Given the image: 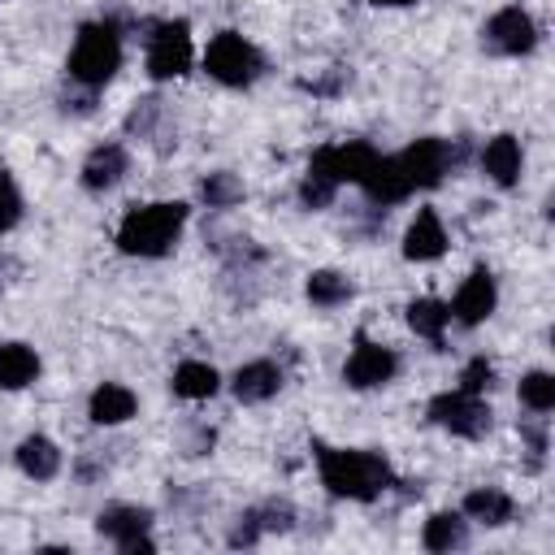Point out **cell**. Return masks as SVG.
I'll return each mask as SVG.
<instances>
[{"instance_id": "6da1fadb", "label": "cell", "mask_w": 555, "mask_h": 555, "mask_svg": "<svg viewBox=\"0 0 555 555\" xmlns=\"http://www.w3.org/2000/svg\"><path fill=\"white\" fill-rule=\"evenodd\" d=\"M317 464H321V481L330 494L338 499H377L390 486V468L377 451H338V447H317Z\"/></svg>"}, {"instance_id": "7a4b0ae2", "label": "cell", "mask_w": 555, "mask_h": 555, "mask_svg": "<svg viewBox=\"0 0 555 555\" xmlns=\"http://www.w3.org/2000/svg\"><path fill=\"white\" fill-rule=\"evenodd\" d=\"M186 225V204H143V208H130L121 230H117V247L126 256H165L173 247V238L182 234Z\"/></svg>"}, {"instance_id": "3957f363", "label": "cell", "mask_w": 555, "mask_h": 555, "mask_svg": "<svg viewBox=\"0 0 555 555\" xmlns=\"http://www.w3.org/2000/svg\"><path fill=\"white\" fill-rule=\"evenodd\" d=\"M121 65V35L113 22H87L69 52V74L82 87H104Z\"/></svg>"}, {"instance_id": "277c9868", "label": "cell", "mask_w": 555, "mask_h": 555, "mask_svg": "<svg viewBox=\"0 0 555 555\" xmlns=\"http://www.w3.org/2000/svg\"><path fill=\"white\" fill-rule=\"evenodd\" d=\"M204 65L217 82L225 87H247L256 74H260V52L238 35V30H221L212 35L208 52H204Z\"/></svg>"}, {"instance_id": "5b68a950", "label": "cell", "mask_w": 555, "mask_h": 555, "mask_svg": "<svg viewBox=\"0 0 555 555\" xmlns=\"http://www.w3.org/2000/svg\"><path fill=\"white\" fill-rule=\"evenodd\" d=\"M429 421L460 434V438H481L490 429V408L481 395H468V390H447V395H434L429 399Z\"/></svg>"}, {"instance_id": "8992f818", "label": "cell", "mask_w": 555, "mask_h": 555, "mask_svg": "<svg viewBox=\"0 0 555 555\" xmlns=\"http://www.w3.org/2000/svg\"><path fill=\"white\" fill-rule=\"evenodd\" d=\"M191 69V30L186 22H160L147 43V74L152 78H178Z\"/></svg>"}, {"instance_id": "52a82bcc", "label": "cell", "mask_w": 555, "mask_h": 555, "mask_svg": "<svg viewBox=\"0 0 555 555\" xmlns=\"http://www.w3.org/2000/svg\"><path fill=\"white\" fill-rule=\"evenodd\" d=\"M373 147L369 143H330V147H317L312 160H308V173L343 186V182H360L364 169L373 165Z\"/></svg>"}, {"instance_id": "ba28073f", "label": "cell", "mask_w": 555, "mask_h": 555, "mask_svg": "<svg viewBox=\"0 0 555 555\" xmlns=\"http://www.w3.org/2000/svg\"><path fill=\"white\" fill-rule=\"evenodd\" d=\"M395 369H399L395 351L382 347V343H369V338L360 334L356 347H351V356H347L343 377H347V386H356V390H373V386H386V382L395 377Z\"/></svg>"}, {"instance_id": "9c48e42d", "label": "cell", "mask_w": 555, "mask_h": 555, "mask_svg": "<svg viewBox=\"0 0 555 555\" xmlns=\"http://www.w3.org/2000/svg\"><path fill=\"white\" fill-rule=\"evenodd\" d=\"M147 525H152V516L143 512V507H108V512H100V520H95V529L104 533V538H113L126 555H152L156 551V542L147 538Z\"/></svg>"}, {"instance_id": "30bf717a", "label": "cell", "mask_w": 555, "mask_h": 555, "mask_svg": "<svg viewBox=\"0 0 555 555\" xmlns=\"http://www.w3.org/2000/svg\"><path fill=\"white\" fill-rule=\"evenodd\" d=\"M486 39H490L499 52L520 56V52H533V43H538V26H533V17H529L520 4H507V9H499V13L490 17Z\"/></svg>"}, {"instance_id": "8fae6325", "label": "cell", "mask_w": 555, "mask_h": 555, "mask_svg": "<svg viewBox=\"0 0 555 555\" xmlns=\"http://www.w3.org/2000/svg\"><path fill=\"white\" fill-rule=\"evenodd\" d=\"M399 165H403V173H408L412 186H438L442 173H447V165H451V147L442 139H416L399 156Z\"/></svg>"}, {"instance_id": "7c38bea8", "label": "cell", "mask_w": 555, "mask_h": 555, "mask_svg": "<svg viewBox=\"0 0 555 555\" xmlns=\"http://www.w3.org/2000/svg\"><path fill=\"white\" fill-rule=\"evenodd\" d=\"M494 299H499V291H494L490 269H473V273L464 278L455 304H451V317H455L460 325H477V321H486V317L494 312Z\"/></svg>"}, {"instance_id": "4fadbf2b", "label": "cell", "mask_w": 555, "mask_h": 555, "mask_svg": "<svg viewBox=\"0 0 555 555\" xmlns=\"http://www.w3.org/2000/svg\"><path fill=\"white\" fill-rule=\"evenodd\" d=\"M360 186H364L369 199H377V204H399V199H408V191H412V182H408L399 156H373V165L364 169Z\"/></svg>"}, {"instance_id": "5bb4252c", "label": "cell", "mask_w": 555, "mask_h": 555, "mask_svg": "<svg viewBox=\"0 0 555 555\" xmlns=\"http://www.w3.org/2000/svg\"><path fill=\"white\" fill-rule=\"evenodd\" d=\"M442 251H447V230H442V221H438L434 208H421L412 217L408 234H403V256L408 260H438Z\"/></svg>"}, {"instance_id": "9a60e30c", "label": "cell", "mask_w": 555, "mask_h": 555, "mask_svg": "<svg viewBox=\"0 0 555 555\" xmlns=\"http://www.w3.org/2000/svg\"><path fill=\"white\" fill-rule=\"evenodd\" d=\"M278 386H282V369L269 364V360H251L234 373V395L243 403H264V399L278 395Z\"/></svg>"}, {"instance_id": "2e32d148", "label": "cell", "mask_w": 555, "mask_h": 555, "mask_svg": "<svg viewBox=\"0 0 555 555\" xmlns=\"http://www.w3.org/2000/svg\"><path fill=\"white\" fill-rule=\"evenodd\" d=\"M17 468H22L26 477H35V481H52L56 468H61V451H56V442L43 438V434L22 438V447H17Z\"/></svg>"}, {"instance_id": "e0dca14e", "label": "cell", "mask_w": 555, "mask_h": 555, "mask_svg": "<svg viewBox=\"0 0 555 555\" xmlns=\"http://www.w3.org/2000/svg\"><path fill=\"white\" fill-rule=\"evenodd\" d=\"M481 165H486V173H490L499 186H512V182L520 178V143H516L512 134H494V139L486 143V152H481Z\"/></svg>"}, {"instance_id": "ac0fdd59", "label": "cell", "mask_w": 555, "mask_h": 555, "mask_svg": "<svg viewBox=\"0 0 555 555\" xmlns=\"http://www.w3.org/2000/svg\"><path fill=\"white\" fill-rule=\"evenodd\" d=\"M39 373V356L26 343H0V390H22L26 382H35Z\"/></svg>"}, {"instance_id": "d6986e66", "label": "cell", "mask_w": 555, "mask_h": 555, "mask_svg": "<svg viewBox=\"0 0 555 555\" xmlns=\"http://www.w3.org/2000/svg\"><path fill=\"white\" fill-rule=\"evenodd\" d=\"M134 416V390L117 386V382H104L95 395H91V421L95 425H121Z\"/></svg>"}, {"instance_id": "ffe728a7", "label": "cell", "mask_w": 555, "mask_h": 555, "mask_svg": "<svg viewBox=\"0 0 555 555\" xmlns=\"http://www.w3.org/2000/svg\"><path fill=\"white\" fill-rule=\"evenodd\" d=\"M121 173H126V152H121L117 143H104V147H95V152L87 156V165H82V182H87L91 191H104V186H113Z\"/></svg>"}, {"instance_id": "44dd1931", "label": "cell", "mask_w": 555, "mask_h": 555, "mask_svg": "<svg viewBox=\"0 0 555 555\" xmlns=\"http://www.w3.org/2000/svg\"><path fill=\"white\" fill-rule=\"evenodd\" d=\"M447 321H451V304H442V299H412L408 304V325L429 343H442Z\"/></svg>"}, {"instance_id": "7402d4cb", "label": "cell", "mask_w": 555, "mask_h": 555, "mask_svg": "<svg viewBox=\"0 0 555 555\" xmlns=\"http://www.w3.org/2000/svg\"><path fill=\"white\" fill-rule=\"evenodd\" d=\"M173 390L182 399H208V395H217V369L212 364H199V360H186L173 373Z\"/></svg>"}, {"instance_id": "603a6c76", "label": "cell", "mask_w": 555, "mask_h": 555, "mask_svg": "<svg viewBox=\"0 0 555 555\" xmlns=\"http://www.w3.org/2000/svg\"><path fill=\"white\" fill-rule=\"evenodd\" d=\"M464 512L481 525H507L512 520V499L503 490H473L464 499Z\"/></svg>"}, {"instance_id": "cb8c5ba5", "label": "cell", "mask_w": 555, "mask_h": 555, "mask_svg": "<svg viewBox=\"0 0 555 555\" xmlns=\"http://www.w3.org/2000/svg\"><path fill=\"white\" fill-rule=\"evenodd\" d=\"M421 542H425L429 551H451V546H464V520H460L455 512H438V516H429V520H425Z\"/></svg>"}, {"instance_id": "d4e9b609", "label": "cell", "mask_w": 555, "mask_h": 555, "mask_svg": "<svg viewBox=\"0 0 555 555\" xmlns=\"http://www.w3.org/2000/svg\"><path fill=\"white\" fill-rule=\"evenodd\" d=\"M308 299L321 304V308L347 304V299H351V282H347L343 273H334V269H321V273L308 278Z\"/></svg>"}, {"instance_id": "484cf974", "label": "cell", "mask_w": 555, "mask_h": 555, "mask_svg": "<svg viewBox=\"0 0 555 555\" xmlns=\"http://www.w3.org/2000/svg\"><path fill=\"white\" fill-rule=\"evenodd\" d=\"M520 403L533 412H551L555 408V377L551 373H529L520 382Z\"/></svg>"}, {"instance_id": "4316f807", "label": "cell", "mask_w": 555, "mask_h": 555, "mask_svg": "<svg viewBox=\"0 0 555 555\" xmlns=\"http://www.w3.org/2000/svg\"><path fill=\"white\" fill-rule=\"evenodd\" d=\"M204 199H208L212 208H225V204L243 199V182H238L234 173H208V178H204Z\"/></svg>"}, {"instance_id": "83f0119b", "label": "cell", "mask_w": 555, "mask_h": 555, "mask_svg": "<svg viewBox=\"0 0 555 555\" xmlns=\"http://www.w3.org/2000/svg\"><path fill=\"white\" fill-rule=\"evenodd\" d=\"M490 382H494V364H490L486 356L468 360V364H464V373H460V390H468V395L490 390Z\"/></svg>"}, {"instance_id": "f1b7e54d", "label": "cell", "mask_w": 555, "mask_h": 555, "mask_svg": "<svg viewBox=\"0 0 555 555\" xmlns=\"http://www.w3.org/2000/svg\"><path fill=\"white\" fill-rule=\"evenodd\" d=\"M334 191H338L334 182H325V178L308 173V178H304V186H299V199H304L308 208H325V204L334 199Z\"/></svg>"}, {"instance_id": "f546056e", "label": "cell", "mask_w": 555, "mask_h": 555, "mask_svg": "<svg viewBox=\"0 0 555 555\" xmlns=\"http://www.w3.org/2000/svg\"><path fill=\"white\" fill-rule=\"evenodd\" d=\"M17 212H22V195H17V186L0 173V230H9V225L17 221Z\"/></svg>"}, {"instance_id": "4dcf8cb0", "label": "cell", "mask_w": 555, "mask_h": 555, "mask_svg": "<svg viewBox=\"0 0 555 555\" xmlns=\"http://www.w3.org/2000/svg\"><path fill=\"white\" fill-rule=\"evenodd\" d=\"M251 516H256L260 529H286V525H291V507H286V503H264V507H256Z\"/></svg>"}, {"instance_id": "1f68e13d", "label": "cell", "mask_w": 555, "mask_h": 555, "mask_svg": "<svg viewBox=\"0 0 555 555\" xmlns=\"http://www.w3.org/2000/svg\"><path fill=\"white\" fill-rule=\"evenodd\" d=\"M369 4H416V0H369Z\"/></svg>"}]
</instances>
